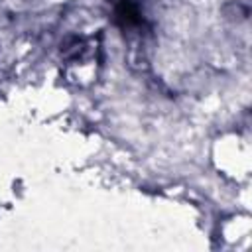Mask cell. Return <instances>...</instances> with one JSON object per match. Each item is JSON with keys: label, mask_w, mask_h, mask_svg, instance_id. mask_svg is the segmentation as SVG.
<instances>
[{"label": "cell", "mask_w": 252, "mask_h": 252, "mask_svg": "<svg viewBox=\"0 0 252 252\" xmlns=\"http://www.w3.org/2000/svg\"><path fill=\"white\" fill-rule=\"evenodd\" d=\"M114 20L122 28H134L142 24L140 10L132 0H118L114 4Z\"/></svg>", "instance_id": "obj_1"}]
</instances>
